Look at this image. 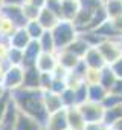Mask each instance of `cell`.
I'll use <instances>...</instances> for the list:
<instances>
[{
  "label": "cell",
  "instance_id": "cell-26",
  "mask_svg": "<svg viewBox=\"0 0 122 130\" xmlns=\"http://www.w3.org/2000/svg\"><path fill=\"white\" fill-rule=\"evenodd\" d=\"M8 64L11 66H22V61H23V51L22 49H17V47H9L8 54H6V58Z\"/></svg>",
  "mask_w": 122,
  "mask_h": 130
},
{
  "label": "cell",
  "instance_id": "cell-50",
  "mask_svg": "<svg viewBox=\"0 0 122 130\" xmlns=\"http://www.w3.org/2000/svg\"><path fill=\"white\" fill-rule=\"evenodd\" d=\"M67 130H72V128H67Z\"/></svg>",
  "mask_w": 122,
  "mask_h": 130
},
{
  "label": "cell",
  "instance_id": "cell-2",
  "mask_svg": "<svg viewBox=\"0 0 122 130\" xmlns=\"http://www.w3.org/2000/svg\"><path fill=\"white\" fill-rule=\"evenodd\" d=\"M50 32H52L56 51L67 47L75 40V37L78 35V31L73 26V23L70 20H64V19H59V22L50 29Z\"/></svg>",
  "mask_w": 122,
  "mask_h": 130
},
{
  "label": "cell",
  "instance_id": "cell-31",
  "mask_svg": "<svg viewBox=\"0 0 122 130\" xmlns=\"http://www.w3.org/2000/svg\"><path fill=\"white\" fill-rule=\"evenodd\" d=\"M22 9H23V15L26 17V20L29 22V20H35L37 17H38V14H40V9L37 8V6H34V5H31V3H23L22 5Z\"/></svg>",
  "mask_w": 122,
  "mask_h": 130
},
{
  "label": "cell",
  "instance_id": "cell-1",
  "mask_svg": "<svg viewBox=\"0 0 122 130\" xmlns=\"http://www.w3.org/2000/svg\"><path fill=\"white\" fill-rule=\"evenodd\" d=\"M11 98L18 107L22 113H26L37 119L43 127L49 118V113L44 106L43 100V90L41 89H26V87H18L11 92Z\"/></svg>",
  "mask_w": 122,
  "mask_h": 130
},
{
  "label": "cell",
  "instance_id": "cell-42",
  "mask_svg": "<svg viewBox=\"0 0 122 130\" xmlns=\"http://www.w3.org/2000/svg\"><path fill=\"white\" fill-rule=\"evenodd\" d=\"M26 0H3V5H23Z\"/></svg>",
  "mask_w": 122,
  "mask_h": 130
},
{
  "label": "cell",
  "instance_id": "cell-25",
  "mask_svg": "<svg viewBox=\"0 0 122 130\" xmlns=\"http://www.w3.org/2000/svg\"><path fill=\"white\" fill-rule=\"evenodd\" d=\"M25 29H26V32L29 34V37L32 38V40H38L40 37H41V34L46 31L41 25H40V22L35 19V20H29L26 25H25Z\"/></svg>",
  "mask_w": 122,
  "mask_h": 130
},
{
  "label": "cell",
  "instance_id": "cell-36",
  "mask_svg": "<svg viewBox=\"0 0 122 130\" xmlns=\"http://www.w3.org/2000/svg\"><path fill=\"white\" fill-rule=\"evenodd\" d=\"M83 130H108V125L104 121H96V122H86Z\"/></svg>",
  "mask_w": 122,
  "mask_h": 130
},
{
  "label": "cell",
  "instance_id": "cell-43",
  "mask_svg": "<svg viewBox=\"0 0 122 130\" xmlns=\"http://www.w3.org/2000/svg\"><path fill=\"white\" fill-rule=\"evenodd\" d=\"M114 130H122V118H119V119H116L114 121V124L111 125Z\"/></svg>",
  "mask_w": 122,
  "mask_h": 130
},
{
  "label": "cell",
  "instance_id": "cell-11",
  "mask_svg": "<svg viewBox=\"0 0 122 130\" xmlns=\"http://www.w3.org/2000/svg\"><path fill=\"white\" fill-rule=\"evenodd\" d=\"M35 66L38 68L40 72H53L55 68L58 66V60H56V54H50V52H41Z\"/></svg>",
  "mask_w": 122,
  "mask_h": 130
},
{
  "label": "cell",
  "instance_id": "cell-46",
  "mask_svg": "<svg viewBox=\"0 0 122 130\" xmlns=\"http://www.w3.org/2000/svg\"><path fill=\"white\" fill-rule=\"evenodd\" d=\"M2 6H3V0H0V9H2Z\"/></svg>",
  "mask_w": 122,
  "mask_h": 130
},
{
  "label": "cell",
  "instance_id": "cell-24",
  "mask_svg": "<svg viewBox=\"0 0 122 130\" xmlns=\"http://www.w3.org/2000/svg\"><path fill=\"white\" fill-rule=\"evenodd\" d=\"M104 8L107 11L108 19H114L122 15V0H107L104 2Z\"/></svg>",
  "mask_w": 122,
  "mask_h": 130
},
{
  "label": "cell",
  "instance_id": "cell-34",
  "mask_svg": "<svg viewBox=\"0 0 122 130\" xmlns=\"http://www.w3.org/2000/svg\"><path fill=\"white\" fill-rule=\"evenodd\" d=\"M9 103H11V92L6 90L3 95H0V121L3 119V115H5Z\"/></svg>",
  "mask_w": 122,
  "mask_h": 130
},
{
  "label": "cell",
  "instance_id": "cell-3",
  "mask_svg": "<svg viewBox=\"0 0 122 130\" xmlns=\"http://www.w3.org/2000/svg\"><path fill=\"white\" fill-rule=\"evenodd\" d=\"M99 52L102 54L104 60L107 64H111L116 61L119 57H122V49H120V38H105L102 40L98 46Z\"/></svg>",
  "mask_w": 122,
  "mask_h": 130
},
{
  "label": "cell",
  "instance_id": "cell-4",
  "mask_svg": "<svg viewBox=\"0 0 122 130\" xmlns=\"http://www.w3.org/2000/svg\"><path fill=\"white\" fill-rule=\"evenodd\" d=\"M83 118L86 122H96V121H102L104 119V113H105V107L101 103H95V101H86L83 104L78 106Z\"/></svg>",
  "mask_w": 122,
  "mask_h": 130
},
{
  "label": "cell",
  "instance_id": "cell-17",
  "mask_svg": "<svg viewBox=\"0 0 122 130\" xmlns=\"http://www.w3.org/2000/svg\"><path fill=\"white\" fill-rule=\"evenodd\" d=\"M43 100H44V106H46L47 113H53V112H56V110L64 109L63 101H61V96H59L58 93H55V92L43 90Z\"/></svg>",
  "mask_w": 122,
  "mask_h": 130
},
{
  "label": "cell",
  "instance_id": "cell-39",
  "mask_svg": "<svg viewBox=\"0 0 122 130\" xmlns=\"http://www.w3.org/2000/svg\"><path fill=\"white\" fill-rule=\"evenodd\" d=\"M108 92L116 93V95H122V78H116L114 84L110 87V90H108Z\"/></svg>",
  "mask_w": 122,
  "mask_h": 130
},
{
  "label": "cell",
  "instance_id": "cell-49",
  "mask_svg": "<svg viewBox=\"0 0 122 130\" xmlns=\"http://www.w3.org/2000/svg\"><path fill=\"white\" fill-rule=\"evenodd\" d=\"M41 130H46V128H44V127H43V128H41Z\"/></svg>",
  "mask_w": 122,
  "mask_h": 130
},
{
  "label": "cell",
  "instance_id": "cell-20",
  "mask_svg": "<svg viewBox=\"0 0 122 130\" xmlns=\"http://www.w3.org/2000/svg\"><path fill=\"white\" fill-rule=\"evenodd\" d=\"M107 93H108V90H107L104 86H101L99 83H96V84H89L87 100H89V101H95V103H101V104H102V101H104V98L107 96Z\"/></svg>",
  "mask_w": 122,
  "mask_h": 130
},
{
  "label": "cell",
  "instance_id": "cell-38",
  "mask_svg": "<svg viewBox=\"0 0 122 130\" xmlns=\"http://www.w3.org/2000/svg\"><path fill=\"white\" fill-rule=\"evenodd\" d=\"M108 66H110L111 71L114 72L116 78H122V57H119L116 61H113L111 64H108Z\"/></svg>",
  "mask_w": 122,
  "mask_h": 130
},
{
  "label": "cell",
  "instance_id": "cell-10",
  "mask_svg": "<svg viewBox=\"0 0 122 130\" xmlns=\"http://www.w3.org/2000/svg\"><path fill=\"white\" fill-rule=\"evenodd\" d=\"M83 61L87 64V68H92V69H102L104 66H107L102 54L99 52L96 46H90L87 49V52L83 57Z\"/></svg>",
  "mask_w": 122,
  "mask_h": 130
},
{
  "label": "cell",
  "instance_id": "cell-6",
  "mask_svg": "<svg viewBox=\"0 0 122 130\" xmlns=\"http://www.w3.org/2000/svg\"><path fill=\"white\" fill-rule=\"evenodd\" d=\"M0 14L5 15L8 20H11L15 25V28H25V25L28 23L26 17L23 15L22 5H3L0 9Z\"/></svg>",
  "mask_w": 122,
  "mask_h": 130
},
{
  "label": "cell",
  "instance_id": "cell-23",
  "mask_svg": "<svg viewBox=\"0 0 122 130\" xmlns=\"http://www.w3.org/2000/svg\"><path fill=\"white\" fill-rule=\"evenodd\" d=\"M114 81H116V75H114V72L111 71V68L107 64V66H104V68L101 69V74H99V84L104 86L107 90H110V87L114 84Z\"/></svg>",
  "mask_w": 122,
  "mask_h": 130
},
{
  "label": "cell",
  "instance_id": "cell-44",
  "mask_svg": "<svg viewBox=\"0 0 122 130\" xmlns=\"http://www.w3.org/2000/svg\"><path fill=\"white\" fill-rule=\"evenodd\" d=\"M6 92V89H5V86H3V83H2V80H0V95H3Z\"/></svg>",
  "mask_w": 122,
  "mask_h": 130
},
{
  "label": "cell",
  "instance_id": "cell-33",
  "mask_svg": "<svg viewBox=\"0 0 122 130\" xmlns=\"http://www.w3.org/2000/svg\"><path fill=\"white\" fill-rule=\"evenodd\" d=\"M67 87V84H66V80H63V78H56V77H53V80H52V83H50V87L47 89V90H50V92H55V93H61L64 89Z\"/></svg>",
  "mask_w": 122,
  "mask_h": 130
},
{
  "label": "cell",
  "instance_id": "cell-27",
  "mask_svg": "<svg viewBox=\"0 0 122 130\" xmlns=\"http://www.w3.org/2000/svg\"><path fill=\"white\" fill-rule=\"evenodd\" d=\"M15 29H17V28H15V25H14L11 20H8L5 15L0 14V37H6V38H8Z\"/></svg>",
  "mask_w": 122,
  "mask_h": 130
},
{
  "label": "cell",
  "instance_id": "cell-29",
  "mask_svg": "<svg viewBox=\"0 0 122 130\" xmlns=\"http://www.w3.org/2000/svg\"><path fill=\"white\" fill-rule=\"evenodd\" d=\"M61 96V101H63V106L64 107H72V106H76V100H75V92L72 87H66L63 92L59 93Z\"/></svg>",
  "mask_w": 122,
  "mask_h": 130
},
{
  "label": "cell",
  "instance_id": "cell-18",
  "mask_svg": "<svg viewBox=\"0 0 122 130\" xmlns=\"http://www.w3.org/2000/svg\"><path fill=\"white\" fill-rule=\"evenodd\" d=\"M37 20L40 22V25H41L44 29H49V31H50V29L59 22V17L44 6V8L40 9V14H38V17H37Z\"/></svg>",
  "mask_w": 122,
  "mask_h": 130
},
{
  "label": "cell",
  "instance_id": "cell-5",
  "mask_svg": "<svg viewBox=\"0 0 122 130\" xmlns=\"http://www.w3.org/2000/svg\"><path fill=\"white\" fill-rule=\"evenodd\" d=\"M2 83L8 92H12L18 87H22L23 83V68L22 66H9L2 75Z\"/></svg>",
  "mask_w": 122,
  "mask_h": 130
},
{
  "label": "cell",
  "instance_id": "cell-15",
  "mask_svg": "<svg viewBox=\"0 0 122 130\" xmlns=\"http://www.w3.org/2000/svg\"><path fill=\"white\" fill-rule=\"evenodd\" d=\"M56 60H58V64L61 68H64L66 71H72L76 64L79 63L81 58H78L76 55H73L72 52H69L67 49H61V51H56Z\"/></svg>",
  "mask_w": 122,
  "mask_h": 130
},
{
  "label": "cell",
  "instance_id": "cell-8",
  "mask_svg": "<svg viewBox=\"0 0 122 130\" xmlns=\"http://www.w3.org/2000/svg\"><path fill=\"white\" fill-rule=\"evenodd\" d=\"M22 87L26 89H41V72L37 66L23 68V83Z\"/></svg>",
  "mask_w": 122,
  "mask_h": 130
},
{
  "label": "cell",
  "instance_id": "cell-16",
  "mask_svg": "<svg viewBox=\"0 0 122 130\" xmlns=\"http://www.w3.org/2000/svg\"><path fill=\"white\" fill-rule=\"evenodd\" d=\"M41 128H43V125L37 119H34L32 116H29L26 113L18 112V116H17L14 130H41Z\"/></svg>",
  "mask_w": 122,
  "mask_h": 130
},
{
  "label": "cell",
  "instance_id": "cell-28",
  "mask_svg": "<svg viewBox=\"0 0 122 130\" xmlns=\"http://www.w3.org/2000/svg\"><path fill=\"white\" fill-rule=\"evenodd\" d=\"M73 92H75V100H76V106L83 104L87 101V93H89V84H86L84 81L79 83L76 87H73Z\"/></svg>",
  "mask_w": 122,
  "mask_h": 130
},
{
  "label": "cell",
  "instance_id": "cell-12",
  "mask_svg": "<svg viewBox=\"0 0 122 130\" xmlns=\"http://www.w3.org/2000/svg\"><path fill=\"white\" fill-rule=\"evenodd\" d=\"M31 37H29V34L26 32V29L25 28H17L9 37H8V41H9V46L11 47H17V49H25L29 43H31Z\"/></svg>",
  "mask_w": 122,
  "mask_h": 130
},
{
  "label": "cell",
  "instance_id": "cell-35",
  "mask_svg": "<svg viewBox=\"0 0 122 130\" xmlns=\"http://www.w3.org/2000/svg\"><path fill=\"white\" fill-rule=\"evenodd\" d=\"M61 3H63L61 0H46V5L44 6L47 9H50L53 14H56L61 19Z\"/></svg>",
  "mask_w": 122,
  "mask_h": 130
},
{
  "label": "cell",
  "instance_id": "cell-32",
  "mask_svg": "<svg viewBox=\"0 0 122 130\" xmlns=\"http://www.w3.org/2000/svg\"><path fill=\"white\" fill-rule=\"evenodd\" d=\"M99 74H101V69L87 68V71L84 74V83L86 84H96V83H99Z\"/></svg>",
  "mask_w": 122,
  "mask_h": 130
},
{
  "label": "cell",
  "instance_id": "cell-9",
  "mask_svg": "<svg viewBox=\"0 0 122 130\" xmlns=\"http://www.w3.org/2000/svg\"><path fill=\"white\" fill-rule=\"evenodd\" d=\"M41 47L38 40H31V43L23 49V61H22V68H29V66H35V63L41 54Z\"/></svg>",
  "mask_w": 122,
  "mask_h": 130
},
{
  "label": "cell",
  "instance_id": "cell-21",
  "mask_svg": "<svg viewBox=\"0 0 122 130\" xmlns=\"http://www.w3.org/2000/svg\"><path fill=\"white\" fill-rule=\"evenodd\" d=\"M63 2V0H61ZM79 11V0L78 2H63L61 3V19L64 20H73L75 15Z\"/></svg>",
  "mask_w": 122,
  "mask_h": 130
},
{
  "label": "cell",
  "instance_id": "cell-7",
  "mask_svg": "<svg viewBox=\"0 0 122 130\" xmlns=\"http://www.w3.org/2000/svg\"><path fill=\"white\" fill-rule=\"evenodd\" d=\"M46 130H67L69 124H67V115H66V107L56 110L53 113H49V118L44 124Z\"/></svg>",
  "mask_w": 122,
  "mask_h": 130
},
{
  "label": "cell",
  "instance_id": "cell-40",
  "mask_svg": "<svg viewBox=\"0 0 122 130\" xmlns=\"http://www.w3.org/2000/svg\"><path fill=\"white\" fill-rule=\"evenodd\" d=\"M111 20V23H113V26H114V29L122 35V15H119V17H114V19H110Z\"/></svg>",
  "mask_w": 122,
  "mask_h": 130
},
{
  "label": "cell",
  "instance_id": "cell-51",
  "mask_svg": "<svg viewBox=\"0 0 122 130\" xmlns=\"http://www.w3.org/2000/svg\"><path fill=\"white\" fill-rule=\"evenodd\" d=\"M104 2H107V0H104Z\"/></svg>",
  "mask_w": 122,
  "mask_h": 130
},
{
  "label": "cell",
  "instance_id": "cell-14",
  "mask_svg": "<svg viewBox=\"0 0 122 130\" xmlns=\"http://www.w3.org/2000/svg\"><path fill=\"white\" fill-rule=\"evenodd\" d=\"M66 115H67V124L69 128L72 130H83L86 125V121L78 109V106H72V107H66Z\"/></svg>",
  "mask_w": 122,
  "mask_h": 130
},
{
  "label": "cell",
  "instance_id": "cell-19",
  "mask_svg": "<svg viewBox=\"0 0 122 130\" xmlns=\"http://www.w3.org/2000/svg\"><path fill=\"white\" fill-rule=\"evenodd\" d=\"M89 47H90V44H89V43H87V41H86L79 34H78V35L75 37V40H73L67 47H64V49H67L69 52H72V54H73V55H76L78 58H83Z\"/></svg>",
  "mask_w": 122,
  "mask_h": 130
},
{
  "label": "cell",
  "instance_id": "cell-41",
  "mask_svg": "<svg viewBox=\"0 0 122 130\" xmlns=\"http://www.w3.org/2000/svg\"><path fill=\"white\" fill-rule=\"evenodd\" d=\"M26 3H31V5L37 6L38 9H41V8H44V5H46V0H26Z\"/></svg>",
  "mask_w": 122,
  "mask_h": 130
},
{
  "label": "cell",
  "instance_id": "cell-37",
  "mask_svg": "<svg viewBox=\"0 0 122 130\" xmlns=\"http://www.w3.org/2000/svg\"><path fill=\"white\" fill-rule=\"evenodd\" d=\"M52 80H53L52 72H41V90H47L50 87Z\"/></svg>",
  "mask_w": 122,
  "mask_h": 130
},
{
  "label": "cell",
  "instance_id": "cell-48",
  "mask_svg": "<svg viewBox=\"0 0 122 130\" xmlns=\"http://www.w3.org/2000/svg\"><path fill=\"white\" fill-rule=\"evenodd\" d=\"M120 49H122V38H120Z\"/></svg>",
  "mask_w": 122,
  "mask_h": 130
},
{
  "label": "cell",
  "instance_id": "cell-30",
  "mask_svg": "<svg viewBox=\"0 0 122 130\" xmlns=\"http://www.w3.org/2000/svg\"><path fill=\"white\" fill-rule=\"evenodd\" d=\"M120 103H122V95H116V93L108 92L107 96H105L104 101H102V106H104L105 109H113V107L119 106Z\"/></svg>",
  "mask_w": 122,
  "mask_h": 130
},
{
  "label": "cell",
  "instance_id": "cell-13",
  "mask_svg": "<svg viewBox=\"0 0 122 130\" xmlns=\"http://www.w3.org/2000/svg\"><path fill=\"white\" fill-rule=\"evenodd\" d=\"M18 107L15 106V103L12 101L11 98V103L3 115V119L0 121V130H14V125H15V121H17V116H18Z\"/></svg>",
  "mask_w": 122,
  "mask_h": 130
},
{
  "label": "cell",
  "instance_id": "cell-47",
  "mask_svg": "<svg viewBox=\"0 0 122 130\" xmlns=\"http://www.w3.org/2000/svg\"><path fill=\"white\" fill-rule=\"evenodd\" d=\"M108 130H114V128H113V127H108Z\"/></svg>",
  "mask_w": 122,
  "mask_h": 130
},
{
  "label": "cell",
  "instance_id": "cell-45",
  "mask_svg": "<svg viewBox=\"0 0 122 130\" xmlns=\"http://www.w3.org/2000/svg\"><path fill=\"white\" fill-rule=\"evenodd\" d=\"M63 2H78V0H63Z\"/></svg>",
  "mask_w": 122,
  "mask_h": 130
},
{
  "label": "cell",
  "instance_id": "cell-22",
  "mask_svg": "<svg viewBox=\"0 0 122 130\" xmlns=\"http://www.w3.org/2000/svg\"><path fill=\"white\" fill-rule=\"evenodd\" d=\"M38 43H40V47L43 52H50V54H55L56 52V47H55V41H53V37H52V32L49 29H46L41 37L38 38Z\"/></svg>",
  "mask_w": 122,
  "mask_h": 130
}]
</instances>
